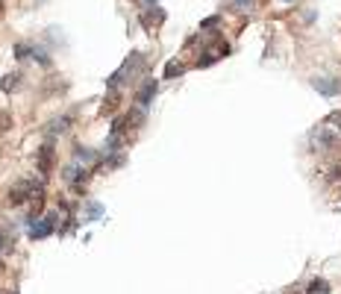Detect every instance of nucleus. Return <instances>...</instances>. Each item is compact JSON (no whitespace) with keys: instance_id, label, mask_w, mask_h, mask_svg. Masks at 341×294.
Here are the masks:
<instances>
[{"instance_id":"obj_8","label":"nucleus","mask_w":341,"mask_h":294,"mask_svg":"<svg viewBox=\"0 0 341 294\" xmlns=\"http://www.w3.org/2000/svg\"><path fill=\"white\" fill-rule=\"evenodd\" d=\"M85 177H88V171L79 168V165H68V168H65V180H68L71 186H82Z\"/></svg>"},{"instance_id":"obj_5","label":"nucleus","mask_w":341,"mask_h":294,"mask_svg":"<svg viewBox=\"0 0 341 294\" xmlns=\"http://www.w3.org/2000/svg\"><path fill=\"white\" fill-rule=\"evenodd\" d=\"M53 227H56V215H47L44 221H32L29 224V239H44V236H50L53 233Z\"/></svg>"},{"instance_id":"obj_4","label":"nucleus","mask_w":341,"mask_h":294,"mask_svg":"<svg viewBox=\"0 0 341 294\" xmlns=\"http://www.w3.org/2000/svg\"><path fill=\"white\" fill-rule=\"evenodd\" d=\"M312 144H315V150H330V147L339 144V138H336L333 133H327V127H318V130L312 133Z\"/></svg>"},{"instance_id":"obj_1","label":"nucleus","mask_w":341,"mask_h":294,"mask_svg":"<svg viewBox=\"0 0 341 294\" xmlns=\"http://www.w3.org/2000/svg\"><path fill=\"white\" fill-rule=\"evenodd\" d=\"M41 188H44V183L41 180H21L12 191H9V203H26V200H32V197H38L41 194Z\"/></svg>"},{"instance_id":"obj_9","label":"nucleus","mask_w":341,"mask_h":294,"mask_svg":"<svg viewBox=\"0 0 341 294\" xmlns=\"http://www.w3.org/2000/svg\"><path fill=\"white\" fill-rule=\"evenodd\" d=\"M183 74V62H168L165 65V80H177Z\"/></svg>"},{"instance_id":"obj_10","label":"nucleus","mask_w":341,"mask_h":294,"mask_svg":"<svg viewBox=\"0 0 341 294\" xmlns=\"http://www.w3.org/2000/svg\"><path fill=\"white\" fill-rule=\"evenodd\" d=\"M306 292L309 294H330V286H327V280H312Z\"/></svg>"},{"instance_id":"obj_6","label":"nucleus","mask_w":341,"mask_h":294,"mask_svg":"<svg viewBox=\"0 0 341 294\" xmlns=\"http://www.w3.org/2000/svg\"><path fill=\"white\" fill-rule=\"evenodd\" d=\"M153 97H156V80H147V82L138 88L135 100H138V106H141V109H147V106L153 103Z\"/></svg>"},{"instance_id":"obj_11","label":"nucleus","mask_w":341,"mask_h":294,"mask_svg":"<svg viewBox=\"0 0 341 294\" xmlns=\"http://www.w3.org/2000/svg\"><path fill=\"white\" fill-rule=\"evenodd\" d=\"M65 124H68L65 118H56V121H53V127H50V133H53V135H56V133H62V130H65Z\"/></svg>"},{"instance_id":"obj_7","label":"nucleus","mask_w":341,"mask_h":294,"mask_svg":"<svg viewBox=\"0 0 341 294\" xmlns=\"http://www.w3.org/2000/svg\"><path fill=\"white\" fill-rule=\"evenodd\" d=\"M50 165H53V141H47V144L38 150V171H41V174H50Z\"/></svg>"},{"instance_id":"obj_3","label":"nucleus","mask_w":341,"mask_h":294,"mask_svg":"<svg viewBox=\"0 0 341 294\" xmlns=\"http://www.w3.org/2000/svg\"><path fill=\"white\" fill-rule=\"evenodd\" d=\"M312 88H318L324 97L341 94V80L339 77H312Z\"/></svg>"},{"instance_id":"obj_14","label":"nucleus","mask_w":341,"mask_h":294,"mask_svg":"<svg viewBox=\"0 0 341 294\" xmlns=\"http://www.w3.org/2000/svg\"><path fill=\"white\" fill-rule=\"evenodd\" d=\"M15 294H18V292H15Z\"/></svg>"},{"instance_id":"obj_2","label":"nucleus","mask_w":341,"mask_h":294,"mask_svg":"<svg viewBox=\"0 0 341 294\" xmlns=\"http://www.w3.org/2000/svg\"><path fill=\"white\" fill-rule=\"evenodd\" d=\"M138 65H144V59H141V53H132V56H130V59H127V62H124V65H121V68L109 77V85H121V82H127V80H130V74H132Z\"/></svg>"},{"instance_id":"obj_13","label":"nucleus","mask_w":341,"mask_h":294,"mask_svg":"<svg viewBox=\"0 0 341 294\" xmlns=\"http://www.w3.org/2000/svg\"><path fill=\"white\" fill-rule=\"evenodd\" d=\"M0 250H6V239L3 236H0Z\"/></svg>"},{"instance_id":"obj_12","label":"nucleus","mask_w":341,"mask_h":294,"mask_svg":"<svg viewBox=\"0 0 341 294\" xmlns=\"http://www.w3.org/2000/svg\"><path fill=\"white\" fill-rule=\"evenodd\" d=\"M233 3H236L238 9H250V6H253V0H233Z\"/></svg>"}]
</instances>
